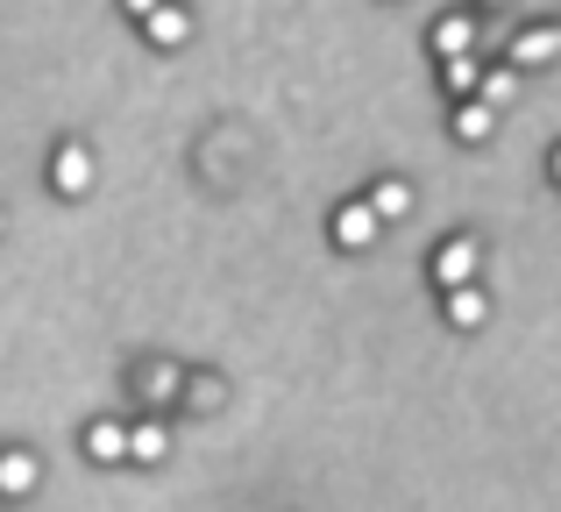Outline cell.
<instances>
[{"label": "cell", "instance_id": "cell-3", "mask_svg": "<svg viewBox=\"0 0 561 512\" xmlns=\"http://www.w3.org/2000/svg\"><path fill=\"white\" fill-rule=\"evenodd\" d=\"M334 242H342V250H370L377 242V214L370 207H342L334 214Z\"/></svg>", "mask_w": 561, "mask_h": 512}, {"label": "cell", "instance_id": "cell-7", "mask_svg": "<svg viewBox=\"0 0 561 512\" xmlns=\"http://www.w3.org/2000/svg\"><path fill=\"white\" fill-rule=\"evenodd\" d=\"M179 391H185V371H179V363H150V371H142V399L171 406Z\"/></svg>", "mask_w": 561, "mask_h": 512}, {"label": "cell", "instance_id": "cell-14", "mask_svg": "<svg viewBox=\"0 0 561 512\" xmlns=\"http://www.w3.org/2000/svg\"><path fill=\"white\" fill-rule=\"evenodd\" d=\"M179 399L192 406V413H214V406H220V377H185Z\"/></svg>", "mask_w": 561, "mask_h": 512}, {"label": "cell", "instance_id": "cell-1", "mask_svg": "<svg viewBox=\"0 0 561 512\" xmlns=\"http://www.w3.org/2000/svg\"><path fill=\"white\" fill-rule=\"evenodd\" d=\"M434 277H440V292H462L469 277H477V242H440V257H434Z\"/></svg>", "mask_w": 561, "mask_h": 512}, {"label": "cell", "instance_id": "cell-8", "mask_svg": "<svg viewBox=\"0 0 561 512\" xmlns=\"http://www.w3.org/2000/svg\"><path fill=\"white\" fill-rule=\"evenodd\" d=\"M136 22H142V29H150V36H157V43H185V29H192V22H185V14H179V8H136Z\"/></svg>", "mask_w": 561, "mask_h": 512}, {"label": "cell", "instance_id": "cell-4", "mask_svg": "<svg viewBox=\"0 0 561 512\" xmlns=\"http://www.w3.org/2000/svg\"><path fill=\"white\" fill-rule=\"evenodd\" d=\"M85 456H93V463H128V428L93 420V428H85Z\"/></svg>", "mask_w": 561, "mask_h": 512}, {"label": "cell", "instance_id": "cell-15", "mask_svg": "<svg viewBox=\"0 0 561 512\" xmlns=\"http://www.w3.org/2000/svg\"><path fill=\"white\" fill-rule=\"evenodd\" d=\"M448 86L455 93H477V57H448Z\"/></svg>", "mask_w": 561, "mask_h": 512}, {"label": "cell", "instance_id": "cell-11", "mask_svg": "<svg viewBox=\"0 0 561 512\" xmlns=\"http://www.w3.org/2000/svg\"><path fill=\"white\" fill-rule=\"evenodd\" d=\"M554 29H526V36H519V50H512V57H519V65H548V57H554Z\"/></svg>", "mask_w": 561, "mask_h": 512}, {"label": "cell", "instance_id": "cell-10", "mask_svg": "<svg viewBox=\"0 0 561 512\" xmlns=\"http://www.w3.org/2000/svg\"><path fill=\"white\" fill-rule=\"evenodd\" d=\"M483 314H491V306H483V292H477V285L448 292V320H455V328H483Z\"/></svg>", "mask_w": 561, "mask_h": 512}, {"label": "cell", "instance_id": "cell-13", "mask_svg": "<svg viewBox=\"0 0 561 512\" xmlns=\"http://www.w3.org/2000/svg\"><path fill=\"white\" fill-rule=\"evenodd\" d=\"M491 122H497V114H491V107H477V100H469V107L455 114V136H462V143H483V136H491Z\"/></svg>", "mask_w": 561, "mask_h": 512}, {"label": "cell", "instance_id": "cell-5", "mask_svg": "<svg viewBox=\"0 0 561 512\" xmlns=\"http://www.w3.org/2000/svg\"><path fill=\"white\" fill-rule=\"evenodd\" d=\"M469 43H477V22H469V14H440L434 22V50L440 57H469Z\"/></svg>", "mask_w": 561, "mask_h": 512}, {"label": "cell", "instance_id": "cell-9", "mask_svg": "<svg viewBox=\"0 0 561 512\" xmlns=\"http://www.w3.org/2000/svg\"><path fill=\"white\" fill-rule=\"evenodd\" d=\"M363 207H370V214H377V221H398V214H405V207H412V185H398V179H383V185H377V193H370V200H363Z\"/></svg>", "mask_w": 561, "mask_h": 512}, {"label": "cell", "instance_id": "cell-12", "mask_svg": "<svg viewBox=\"0 0 561 512\" xmlns=\"http://www.w3.org/2000/svg\"><path fill=\"white\" fill-rule=\"evenodd\" d=\"M164 428H136V434H128V463H164Z\"/></svg>", "mask_w": 561, "mask_h": 512}, {"label": "cell", "instance_id": "cell-6", "mask_svg": "<svg viewBox=\"0 0 561 512\" xmlns=\"http://www.w3.org/2000/svg\"><path fill=\"white\" fill-rule=\"evenodd\" d=\"M0 491H8V499L36 491V456H28V448H8V456H0Z\"/></svg>", "mask_w": 561, "mask_h": 512}, {"label": "cell", "instance_id": "cell-2", "mask_svg": "<svg viewBox=\"0 0 561 512\" xmlns=\"http://www.w3.org/2000/svg\"><path fill=\"white\" fill-rule=\"evenodd\" d=\"M50 179H57V193H85V185H93V157H85L79 143H65L57 164H50Z\"/></svg>", "mask_w": 561, "mask_h": 512}]
</instances>
